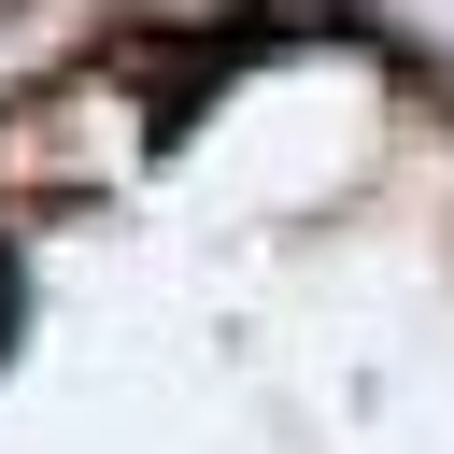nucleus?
I'll return each instance as SVG.
<instances>
[{"instance_id":"obj_1","label":"nucleus","mask_w":454,"mask_h":454,"mask_svg":"<svg viewBox=\"0 0 454 454\" xmlns=\"http://www.w3.org/2000/svg\"><path fill=\"white\" fill-rule=\"evenodd\" d=\"M0 312H14V255H0Z\"/></svg>"}]
</instances>
